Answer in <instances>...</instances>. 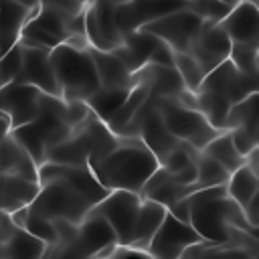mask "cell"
I'll use <instances>...</instances> for the list:
<instances>
[{
    "mask_svg": "<svg viewBox=\"0 0 259 259\" xmlns=\"http://www.w3.org/2000/svg\"><path fill=\"white\" fill-rule=\"evenodd\" d=\"M158 166V158L138 136H117L115 148L93 162L89 170L107 190L140 192Z\"/></svg>",
    "mask_w": 259,
    "mask_h": 259,
    "instance_id": "1",
    "label": "cell"
},
{
    "mask_svg": "<svg viewBox=\"0 0 259 259\" xmlns=\"http://www.w3.org/2000/svg\"><path fill=\"white\" fill-rule=\"evenodd\" d=\"M188 223L204 241L229 245V227L257 235V227L247 221L243 208L227 194L225 184L194 188L188 192Z\"/></svg>",
    "mask_w": 259,
    "mask_h": 259,
    "instance_id": "2",
    "label": "cell"
},
{
    "mask_svg": "<svg viewBox=\"0 0 259 259\" xmlns=\"http://www.w3.org/2000/svg\"><path fill=\"white\" fill-rule=\"evenodd\" d=\"M73 127L75 123L69 119L67 103L57 95L40 93L36 115L28 123L10 130V136L30 154L36 164H42L47 152L65 140Z\"/></svg>",
    "mask_w": 259,
    "mask_h": 259,
    "instance_id": "3",
    "label": "cell"
},
{
    "mask_svg": "<svg viewBox=\"0 0 259 259\" xmlns=\"http://www.w3.org/2000/svg\"><path fill=\"white\" fill-rule=\"evenodd\" d=\"M49 61L63 101H85L97 91L99 77L87 47L59 42L49 51Z\"/></svg>",
    "mask_w": 259,
    "mask_h": 259,
    "instance_id": "4",
    "label": "cell"
},
{
    "mask_svg": "<svg viewBox=\"0 0 259 259\" xmlns=\"http://www.w3.org/2000/svg\"><path fill=\"white\" fill-rule=\"evenodd\" d=\"M154 103L170 134L196 150H202L206 142L219 134V130H214L196 107L184 105L176 97H154Z\"/></svg>",
    "mask_w": 259,
    "mask_h": 259,
    "instance_id": "5",
    "label": "cell"
},
{
    "mask_svg": "<svg viewBox=\"0 0 259 259\" xmlns=\"http://www.w3.org/2000/svg\"><path fill=\"white\" fill-rule=\"evenodd\" d=\"M38 184L40 188L28 204L30 212L45 219H69L73 223H81V219L89 212L91 204L63 178L45 180Z\"/></svg>",
    "mask_w": 259,
    "mask_h": 259,
    "instance_id": "6",
    "label": "cell"
},
{
    "mask_svg": "<svg viewBox=\"0 0 259 259\" xmlns=\"http://www.w3.org/2000/svg\"><path fill=\"white\" fill-rule=\"evenodd\" d=\"M202 14H198L190 6H180L174 10H168L164 14H158L146 22H142L138 28L144 32H150L164 40L172 51L186 53L190 40L194 38L196 30L202 24Z\"/></svg>",
    "mask_w": 259,
    "mask_h": 259,
    "instance_id": "7",
    "label": "cell"
},
{
    "mask_svg": "<svg viewBox=\"0 0 259 259\" xmlns=\"http://www.w3.org/2000/svg\"><path fill=\"white\" fill-rule=\"evenodd\" d=\"M140 204H142L140 192L109 190L97 204L91 206V210L99 212L111 225L117 237V245H130L134 241V229H136Z\"/></svg>",
    "mask_w": 259,
    "mask_h": 259,
    "instance_id": "8",
    "label": "cell"
},
{
    "mask_svg": "<svg viewBox=\"0 0 259 259\" xmlns=\"http://www.w3.org/2000/svg\"><path fill=\"white\" fill-rule=\"evenodd\" d=\"M117 4L109 2H91L83 8V20H85V36L87 42L101 51H111L123 40V30L117 20L115 12Z\"/></svg>",
    "mask_w": 259,
    "mask_h": 259,
    "instance_id": "9",
    "label": "cell"
},
{
    "mask_svg": "<svg viewBox=\"0 0 259 259\" xmlns=\"http://www.w3.org/2000/svg\"><path fill=\"white\" fill-rule=\"evenodd\" d=\"M117 243V237L111 229V225L95 210L89 208V212L81 219L77 235L71 245L61 249L55 257H95L103 247Z\"/></svg>",
    "mask_w": 259,
    "mask_h": 259,
    "instance_id": "10",
    "label": "cell"
},
{
    "mask_svg": "<svg viewBox=\"0 0 259 259\" xmlns=\"http://www.w3.org/2000/svg\"><path fill=\"white\" fill-rule=\"evenodd\" d=\"M198 241L200 235L190 227V223H184L166 210L162 223L158 225L156 233L148 243L146 253L148 257H158V259H178L188 245Z\"/></svg>",
    "mask_w": 259,
    "mask_h": 259,
    "instance_id": "11",
    "label": "cell"
},
{
    "mask_svg": "<svg viewBox=\"0 0 259 259\" xmlns=\"http://www.w3.org/2000/svg\"><path fill=\"white\" fill-rule=\"evenodd\" d=\"M204 71V75L208 71H212L217 65H221L225 59H229L231 53V38L229 34L221 28V24L217 20H208L204 18L200 28L196 30L194 38L188 45L186 51Z\"/></svg>",
    "mask_w": 259,
    "mask_h": 259,
    "instance_id": "12",
    "label": "cell"
},
{
    "mask_svg": "<svg viewBox=\"0 0 259 259\" xmlns=\"http://www.w3.org/2000/svg\"><path fill=\"white\" fill-rule=\"evenodd\" d=\"M198 89L214 91V93L227 97L231 103H237V101L245 99L249 93L259 91V77L245 75L229 59H225L221 65H217L212 71H208L204 75Z\"/></svg>",
    "mask_w": 259,
    "mask_h": 259,
    "instance_id": "13",
    "label": "cell"
},
{
    "mask_svg": "<svg viewBox=\"0 0 259 259\" xmlns=\"http://www.w3.org/2000/svg\"><path fill=\"white\" fill-rule=\"evenodd\" d=\"M20 51H22L20 69H18V73L12 81L26 83V85L36 87L40 93L61 97L59 95V85H57V79H55V73H53V65L49 61V51L51 49L20 45Z\"/></svg>",
    "mask_w": 259,
    "mask_h": 259,
    "instance_id": "14",
    "label": "cell"
},
{
    "mask_svg": "<svg viewBox=\"0 0 259 259\" xmlns=\"http://www.w3.org/2000/svg\"><path fill=\"white\" fill-rule=\"evenodd\" d=\"M40 91L26 83L8 81L0 87V109L10 117L12 130L28 123L38 111Z\"/></svg>",
    "mask_w": 259,
    "mask_h": 259,
    "instance_id": "15",
    "label": "cell"
},
{
    "mask_svg": "<svg viewBox=\"0 0 259 259\" xmlns=\"http://www.w3.org/2000/svg\"><path fill=\"white\" fill-rule=\"evenodd\" d=\"M221 28L229 34L231 42L259 45V8L255 2H237L229 12L217 20Z\"/></svg>",
    "mask_w": 259,
    "mask_h": 259,
    "instance_id": "16",
    "label": "cell"
},
{
    "mask_svg": "<svg viewBox=\"0 0 259 259\" xmlns=\"http://www.w3.org/2000/svg\"><path fill=\"white\" fill-rule=\"evenodd\" d=\"M89 55L95 63V71L99 77V87H109V89H130L136 79L134 73L111 53V51H101L91 45H87Z\"/></svg>",
    "mask_w": 259,
    "mask_h": 259,
    "instance_id": "17",
    "label": "cell"
},
{
    "mask_svg": "<svg viewBox=\"0 0 259 259\" xmlns=\"http://www.w3.org/2000/svg\"><path fill=\"white\" fill-rule=\"evenodd\" d=\"M192 190H194V186H184V184H180V182L172 176V172H168L164 166H158V168L150 174V178L144 182V186H142V190H140V196H142V198L156 200V202H160V204H164V206L168 208L170 204H174L178 198L186 196V194L192 192Z\"/></svg>",
    "mask_w": 259,
    "mask_h": 259,
    "instance_id": "18",
    "label": "cell"
},
{
    "mask_svg": "<svg viewBox=\"0 0 259 259\" xmlns=\"http://www.w3.org/2000/svg\"><path fill=\"white\" fill-rule=\"evenodd\" d=\"M38 188V180H28L16 174L0 176V217L28 206Z\"/></svg>",
    "mask_w": 259,
    "mask_h": 259,
    "instance_id": "19",
    "label": "cell"
},
{
    "mask_svg": "<svg viewBox=\"0 0 259 259\" xmlns=\"http://www.w3.org/2000/svg\"><path fill=\"white\" fill-rule=\"evenodd\" d=\"M6 174L38 180V164L10 134H6L0 140V176H6Z\"/></svg>",
    "mask_w": 259,
    "mask_h": 259,
    "instance_id": "20",
    "label": "cell"
},
{
    "mask_svg": "<svg viewBox=\"0 0 259 259\" xmlns=\"http://www.w3.org/2000/svg\"><path fill=\"white\" fill-rule=\"evenodd\" d=\"M45 249H47L45 241L30 235L22 227H16L14 223L8 229L6 237L0 241V255H4V257L38 259V257H45Z\"/></svg>",
    "mask_w": 259,
    "mask_h": 259,
    "instance_id": "21",
    "label": "cell"
},
{
    "mask_svg": "<svg viewBox=\"0 0 259 259\" xmlns=\"http://www.w3.org/2000/svg\"><path fill=\"white\" fill-rule=\"evenodd\" d=\"M166 214V206L156 202V200H150V198H142V204H140V210H138V219H136V229H134V241L127 245L144 255L146 249H148V243L152 239V235L156 233L158 225L162 223Z\"/></svg>",
    "mask_w": 259,
    "mask_h": 259,
    "instance_id": "22",
    "label": "cell"
},
{
    "mask_svg": "<svg viewBox=\"0 0 259 259\" xmlns=\"http://www.w3.org/2000/svg\"><path fill=\"white\" fill-rule=\"evenodd\" d=\"M233 127H243L259 136V91L249 93L245 99L237 103H231L225 119V130H233Z\"/></svg>",
    "mask_w": 259,
    "mask_h": 259,
    "instance_id": "23",
    "label": "cell"
},
{
    "mask_svg": "<svg viewBox=\"0 0 259 259\" xmlns=\"http://www.w3.org/2000/svg\"><path fill=\"white\" fill-rule=\"evenodd\" d=\"M134 79H136V77H134ZM148 97H150V85H148L146 81H142V79H136V83L132 85V89H130L127 97L123 99V103H121V105L109 115V119L105 121L107 127H109L113 134H119L121 127L136 115V111L142 107V103H144Z\"/></svg>",
    "mask_w": 259,
    "mask_h": 259,
    "instance_id": "24",
    "label": "cell"
},
{
    "mask_svg": "<svg viewBox=\"0 0 259 259\" xmlns=\"http://www.w3.org/2000/svg\"><path fill=\"white\" fill-rule=\"evenodd\" d=\"M225 188H227V194L243 208L251 200V196L259 190V172L243 162L237 170L229 174Z\"/></svg>",
    "mask_w": 259,
    "mask_h": 259,
    "instance_id": "25",
    "label": "cell"
},
{
    "mask_svg": "<svg viewBox=\"0 0 259 259\" xmlns=\"http://www.w3.org/2000/svg\"><path fill=\"white\" fill-rule=\"evenodd\" d=\"M194 95V107L204 115V119L219 132L225 130V119L231 107V101L214 91H206V89H198L192 93Z\"/></svg>",
    "mask_w": 259,
    "mask_h": 259,
    "instance_id": "26",
    "label": "cell"
},
{
    "mask_svg": "<svg viewBox=\"0 0 259 259\" xmlns=\"http://www.w3.org/2000/svg\"><path fill=\"white\" fill-rule=\"evenodd\" d=\"M200 152H204L206 156L214 158V160H217L229 174H231L233 170H237V168L245 162V158H243V156L237 152V148L233 146L229 130L219 132L210 142H206V146H204Z\"/></svg>",
    "mask_w": 259,
    "mask_h": 259,
    "instance_id": "27",
    "label": "cell"
},
{
    "mask_svg": "<svg viewBox=\"0 0 259 259\" xmlns=\"http://www.w3.org/2000/svg\"><path fill=\"white\" fill-rule=\"evenodd\" d=\"M132 89V87H130ZM130 89H109V87H97V91L95 93H91L87 99H85V103H87V107L99 117V119H103V121H107L109 119V115L123 103V99L127 97V93H130Z\"/></svg>",
    "mask_w": 259,
    "mask_h": 259,
    "instance_id": "28",
    "label": "cell"
},
{
    "mask_svg": "<svg viewBox=\"0 0 259 259\" xmlns=\"http://www.w3.org/2000/svg\"><path fill=\"white\" fill-rule=\"evenodd\" d=\"M229 172L210 156L204 152H198L196 156V182L194 188H206V186H217V184H227Z\"/></svg>",
    "mask_w": 259,
    "mask_h": 259,
    "instance_id": "29",
    "label": "cell"
},
{
    "mask_svg": "<svg viewBox=\"0 0 259 259\" xmlns=\"http://www.w3.org/2000/svg\"><path fill=\"white\" fill-rule=\"evenodd\" d=\"M172 67H174V69H176V73L180 75L182 85H184V89H186V91L194 93V91L200 87V83H202V79H204V71H202V67H200V65H198V63H196L188 53L174 51Z\"/></svg>",
    "mask_w": 259,
    "mask_h": 259,
    "instance_id": "30",
    "label": "cell"
},
{
    "mask_svg": "<svg viewBox=\"0 0 259 259\" xmlns=\"http://www.w3.org/2000/svg\"><path fill=\"white\" fill-rule=\"evenodd\" d=\"M229 61L243 71L245 75L259 77V45H243V42H231Z\"/></svg>",
    "mask_w": 259,
    "mask_h": 259,
    "instance_id": "31",
    "label": "cell"
},
{
    "mask_svg": "<svg viewBox=\"0 0 259 259\" xmlns=\"http://www.w3.org/2000/svg\"><path fill=\"white\" fill-rule=\"evenodd\" d=\"M22 229H26L30 235L38 237L40 241H45L47 247L55 245V241H57L53 221H51V219H45V217H40V214H36V212H30L28 208H26V217H24Z\"/></svg>",
    "mask_w": 259,
    "mask_h": 259,
    "instance_id": "32",
    "label": "cell"
},
{
    "mask_svg": "<svg viewBox=\"0 0 259 259\" xmlns=\"http://www.w3.org/2000/svg\"><path fill=\"white\" fill-rule=\"evenodd\" d=\"M20 59H22V51H20V42L16 40L8 51H4L0 55V79L4 83L12 81L20 69Z\"/></svg>",
    "mask_w": 259,
    "mask_h": 259,
    "instance_id": "33",
    "label": "cell"
},
{
    "mask_svg": "<svg viewBox=\"0 0 259 259\" xmlns=\"http://www.w3.org/2000/svg\"><path fill=\"white\" fill-rule=\"evenodd\" d=\"M229 134H231V142H233V146L237 148V152L245 158L249 152H253L255 148H259V136H255V134H251V132H247V130H243V127H233V130H229Z\"/></svg>",
    "mask_w": 259,
    "mask_h": 259,
    "instance_id": "34",
    "label": "cell"
},
{
    "mask_svg": "<svg viewBox=\"0 0 259 259\" xmlns=\"http://www.w3.org/2000/svg\"><path fill=\"white\" fill-rule=\"evenodd\" d=\"M172 176H174L180 184H184V186H194V182H196V160H192V162L186 164L182 170L174 172Z\"/></svg>",
    "mask_w": 259,
    "mask_h": 259,
    "instance_id": "35",
    "label": "cell"
},
{
    "mask_svg": "<svg viewBox=\"0 0 259 259\" xmlns=\"http://www.w3.org/2000/svg\"><path fill=\"white\" fill-rule=\"evenodd\" d=\"M170 214H174L176 219H180V221H184V223H188V217H190V208H188V194L186 196H182V198H178L174 204H170L168 208H166Z\"/></svg>",
    "mask_w": 259,
    "mask_h": 259,
    "instance_id": "36",
    "label": "cell"
},
{
    "mask_svg": "<svg viewBox=\"0 0 259 259\" xmlns=\"http://www.w3.org/2000/svg\"><path fill=\"white\" fill-rule=\"evenodd\" d=\"M40 2H49V4H53V6H59V8H63V10H67V12H71V14H77V12H81V10L85 8L79 0H32L30 4L34 6V4H40Z\"/></svg>",
    "mask_w": 259,
    "mask_h": 259,
    "instance_id": "37",
    "label": "cell"
},
{
    "mask_svg": "<svg viewBox=\"0 0 259 259\" xmlns=\"http://www.w3.org/2000/svg\"><path fill=\"white\" fill-rule=\"evenodd\" d=\"M257 204H259V190L251 196V200L243 206V212H245V217H247V221L253 225V227H257L259 225V210H257Z\"/></svg>",
    "mask_w": 259,
    "mask_h": 259,
    "instance_id": "38",
    "label": "cell"
},
{
    "mask_svg": "<svg viewBox=\"0 0 259 259\" xmlns=\"http://www.w3.org/2000/svg\"><path fill=\"white\" fill-rule=\"evenodd\" d=\"M83 6L85 4H91V2H109V4H121V2H127V0H79Z\"/></svg>",
    "mask_w": 259,
    "mask_h": 259,
    "instance_id": "39",
    "label": "cell"
},
{
    "mask_svg": "<svg viewBox=\"0 0 259 259\" xmlns=\"http://www.w3.org/2000/svg\"><path fill=\"white\" fill-rule=\"evenodd\" d=\"M221 2H227V4H231V6H233V4H237V2H243V0H221ZM247 2H255V4H257V0H247Z\"/></svg>",
    "mask_w": 259,
    "mask_h": 259,
    "instance_id": "40",
    "label": "cell"
},
{
    "mask_svg": "<svg viewBox=\"0 0 259 259\" xmlns=\"http://www.w3.org/2000/svg\"><path fill=\"white\" fill-rule=\"evenodd\" d=\"M14 2H18V4H26V6H32V4H30L32 0H14Z\"/></svg>",
    "mask_w": 259,
    "mask_h": 259,
    "instance_id": "41",
    "label": "cell"
},
{
    "mask_svg": "<svg viewBox=\"0 0 259 259\" xmlns=\"http://www.w3.org/2000/svg\"><path fill=\"white\" fill-rule=\"evenodd\" d=\"M2 85H4V81H2V79H0V87H2Z\"/></svg>",
    "mask_w": 259,
    "mask_h": 259,
    "instance_id": "42",
    "label": "cell"
},
{
    "mask_svg": "<svg viewBox=\"0 0 259 259\" xmlns=\"http://www.w3.org/2000/svg\"><path fill=\"white\" fill-rule=\"evenodd\" d=\"M194 2H200V0H194Z\"/></svg>",
    "mask_w": 259,
    "mask_h": 259,
    "instance_id": "43",
    "label": "cell"
}]
</instances>
